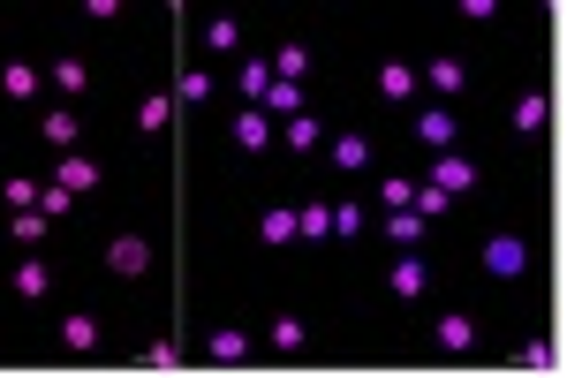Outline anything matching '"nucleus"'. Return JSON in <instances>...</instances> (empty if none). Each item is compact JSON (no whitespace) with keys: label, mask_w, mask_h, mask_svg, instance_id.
Returning a JSON list of instances; mask_svg holds the SVG:
<instances>
[{"label":"nucleus","mask_w":567,"mask_h":378,"mask_svg":"<svg viewBox=\"0 0 567 378\" xmlns=\"http://www.w3.org/2000/svg\"><path fill=\"white\" fill-rule=\"evenodd\" d=\"M38 84H46V69H31V61H0V91H8V99H38Z\"/></svg>","instance_id":"f8f14e48"},{"label":"nucleus","mask_w":567,"mask_h":378,"mask_svg":"<svg viewBox=\"0 0 567 378\" xmlns=\"http://www.w3.org/2000/svg\"><path fill=\"white\" fill-rule=\"evenodd\" d=\"M265 114H273V121H288V114H303V84H288V76H273V84H265Z\"/></svg>","instance_id":"ddd939ff"},{"label":"nucleus","mask_w":567,"mask_h":378,"mask_svg":"<svg viewBox=\"0 0 567 378\" xmlns=\"http://www.w3.org/2000/svg\"><path fill=\"white\" fill-rule=\"evenodd\" d=\"M258 235H265V242H273V250H288V242H295V212H288V205H273V212H258Z\"/></svg>","instance_id":"412c9836"},{"label":"nucleus","mask_w":567,"mask_h":378,"mask_svg":"<svg viewBox=\"0 0 567 378\" xmlns=\"http://www.w3.org/2000/svg\"><path fill=\"white\" fill-rule=\"evenodd\" d=\"M439 348H447V356H469V348H477V318H462V310L439 318Z\"/></svg>","instance_id":"f3484780"},{"label":"nucleus","mask_w":567,"mask_h":378,"mask_svg":"<svg viewBox=\"0 0 567 378\" xmlns=\"http://www.w3.org/2000/svg\"><path fill=\"white\" fill-rule=\"evenodd\" d=\"M416 84H431V91H439V99H454V91H469V61H454V53H439V61H431V69L416 76Z\"/></svg>","instance_id":"6e6552de"},{"label":"nucleus","mask_w":567,"mask_h":378,"mask_svg":"<svg viewBox=\"0 0 567 378\" xmlns=\"http://www.w3.org/2000/svg\"><path fill=\"white\" fill-rule=\"evenodd\" d=\"M144 265H152V242H144V235H114V242H106V273H114V280H137Z\"/></svg>","instance_id":"f03ea898"},{"label":"nucleus","mask_w":567,"mask_h":378,"mask_svg":"<svg viewBox=\"0 0 567 378\" xmlns=\"http://www.w3.org/2000/svg\"><path fill=\"white\" fill-rule=\"evenodd\" d=\"M378 205H386V212H409L416 205V182H409V174H386V182H378Z\"/></svg>","instance_id":"393cba45"},{"label":"nucleus","mask_w":567,"mask_h":378,"mask_svg":"<svg viewBox=\"0 0 567 378\" xmlns=\"http://www.w3.org/2000/svg\"><path fill=\"white\" fill-rule=\"evenodd\" d=\"M205 46H212V53H235V46H242V23H235V16H212V23H205Z\"/></svg>","instance_id":"bb28decb"},{"label":"nucleus","mask_w":567,"mask_h":378,"mask_svg":"<svg viewBox=\"0 0 567 378\" xmlns=\"http://www.w3.org/2000/svg\"><path fill=\"white\" fill-rule=\"evenodd\" d=\"M273 76L303 84V76H310V46H280V53H273Z\"/></svg>","instance_id":"a878e982"},{"label":"nucleus","mask_w":567,"mask_h":378,"mask_svg":"<svg viewBox=\"0 0 567 378\" xmlns=\"http://www.w3.org/2000/svg\"><path fill=\"white\" fill-rule=\"evenodd\" d=\"M386 242L416 250V242H424V212H386Z\"/></svg>","instance_id":"b1692460"},{"label":"nucleus","mask_w":567,"mask_h":378,"mask_svg":"<svg viewBox=\"0 0 567 378\" xmlns=\"http://www.w3.org/2000/svg\"><path fill=\"white\" fill-rule=\"evenodd\" d=\"M378 91H386V99H416L424 84H416V69H409V61H378Z\"/></svg>","instance_id":"dca6fc26"},{"label":"nucleus","mask_w":567,"mask_h":378,"mask_svg":"<svg viewBox=\"0 0 567 378\" xmlns=\"http://www.w3.org/2000/svg\"><path fill=\"white\" fill-rule=\"evenodd\" d=\"M447 205H454L447 189H431V182H416V205H409V212H424V220H439V212H447Z\"/></svg>","instance_id":"c756f323"},{"label":"nucleus","mask_w":567,"mask_h":378,"mask_svg":"<svg viewBox=\"0 0 567 378\" xmlns=\"http://www.w3.org/2000/svg\"><path fill=\"white\" fill-rule=\"evenodd\" d=\"M333 235H363V205H333Z\"/></svg>","instance_id":"72a5a7b5"},{"label":"nucleus","mask_w":567,"mask_h":378,"mask_svg":"<svg viewBox=\"0 0 567 378\" xmlns=\"http://www.w3.org/2000/svg\"><path fill=\"white\" fill-rule=\"evenodd\" d=\"M46 76H53V91H61V99H76V91L91 84V69H84V61H76V53H61V61H53Z\"/></svg>","instance_id":"6ab92c4d"},{"label":"nucleus","mask_w":567,"mask_h":378,"mask_svg":"<svg viewBox=\"0 0 567 378\" xmlns=\"http://www.w3.org/2000/svg\"><path fill=\"white\" fill-rule=\"evenodd\" d=\"M46 227H53L46 212H16V235H23V242H38V235H46Z\"/></svg>","instance_id":"f704fd0d"},{"label":"nucleus","mask_w":567,"mask_h":378,"mask_svg":"<svg viewBox=\"0 0 567 378\" xmlns=\"http://www.w3.org/2000/svg\"><path fill=\"white\" fill-rule=\"evenodd\" d=\"M69 205H76V197H69V189H38V212H46V220H69Z\"/></svg>","instance_id":"2f4dec72"},{"label":"nucleus","mask_w":567,"mask_h":378,"mask_svg":"<svg viewBox=\"0 0 567 378\" xmlns=\"http://www.w3.org/2000/svg\"><path fill=\"white\" fill-rule=\"evenodd\" d=\"M8 288H16L23 303H38V295L53 288V265H46V258H23V265H16V280H8Z\"/></svg>","instance_id":"4468645a"},{"label":"nucleus","mask_w":567,"mask_h":378,"mask_svg":"<svg viewBox=\"0 0 567 378\" xmlns=\"http://www.w3.org/2000/svg\"><path fill=\"white\" fill-rule=\"evenodd\" d=\"M38 189H46V182H31V174H8V182H0V197H8V212H38Z\"/></svg>","instance_id":"5701e85b"},{"label":"nucleus","mask_w":567,"mask_h":378,"mask_svg":"<svg viewBox=\"0 0 567 378\" xmlns=\"http://www.w3.org/2000/svg\"><path fill=\"white\" fill-rule=\"evenodd\" d=\"M454 137H462V121H454L447 106H424V114H416V144H424V152H454Z\"/></svg>","instance_id":"7ed1b4c3"},{"label":"nucleus","mask_w":567,"mask_h":378,"mask_svg":"<svg viewBox=\"0 0 567 378\" xmlns=\"http://www.w3.org/2000/svg\"><path fill=\"white\" fill-rule=\"evenodd\" d=\"M265 84H273V61H242V91H250V99H265Z\"/></svg>","instance_id":"473e14b6"},{"label":"nucleus","mask_w":567,"mask_h":378,"mask_svg":"<svg viewBox=\"0 0 567 378\" xmlns=\"http://www.w3.org/2000/svg\"><path fill=\"white\" fill-rule=\"evenodd\" d=\"M61 348H69V356H91V348H99V318H91V310H69V318H61Z\"/></svg>","instance_id":"9d476101"},{"label":"nucleus","mask_w":567,"mask_h":378,"mask_svg":"<svg viewBox=\"0 0 567 378\" xmlns=\"http://www.w3.org/2000/svg\"><path fill=\"white\" fill-rule=\"evenodd\" d=\"M38 137H46V144H53V159H61V152H76V137H84V121H76L69 106H53V114L38 121Z\"/></svg>","instance_id":"1a4fd4ad"},{"label":"nucleus","mask_w":567,"mask_h":378,"mask_svg":"<svg viewBox=\"0 0 567 378\" xmlns=\"http://www.w3.org/2000/svg\"><path fill=\"white\" fill-rule=\"evenodd\" d=\"M280 144H288V152H318V144H326V129H318L310 114H288V121H280Z\"/></svg>","instance_id":"2eb2a0df"},{"label":"nucleus","mask_w":567,"mask_h":378,"mask_svg":"<svg viewBox=\"0 0 567 378\" xmlns=\"http://www.w3.org/2000/svg\"><path fill=\"white\" fill-rule=\"evenodd\" d=\"M174 99H182V106H205V99H212V76H205V69H189L182 84H174Z\"/></svg>","instance_id":"cd10ccee"},{"label":"nucleus","mask_w":567,"mask_h":378,"mask_svg":"<svg viewBox=\"0 0 567 378\" xmlns=\"http://www.w3.org/2000/svg\"><path fill=\"white\" fill-rule=\"evenodd\" d=\"M545 129V91H522L515 99V137H537Z\"/></svg>","instance_id":"4be33fe9"},{"label":"nucleus","mask_w":567,"mask_h":378,"mask_svg":"<svg viewBox=\"0 0 567 378\" xmlns=\"http://www.w3.org/2000/svg\"><path fill=\"white\" fill-rule=\"evenodd\" d=\"M212 363H242V356H250V333H242V326H212Z\"/></svg>","instance_id":"a211bd4d"},{"label":"nucleus","mask_w":567,"mask_h":378,"mask_svg":"<svg viewBox=\"0 0 567 378\" xmlns=\"http://www.w3.org/2000/svg\"><path fill=\"white\" fill-rule=\"evenodd\" d=\"M424 182L454 197V189H469V182H477V159H462V152H431V174H424Z\"/></svg>","instance_id":"39448f33"},{"label":"nucleus","mask_w":567,"mask_h":378,"mask_svg":"<svg viewBox=\"0 0 567 378\" xmlns=\"http://www.w3.org/2000/svg\"><path fill=\"white\" fill-rule=\"evenodd\" d=\"M424 288H431V265L416 258H394V273H386V295H401V303H424Z\"/></svg>","instance_id":"20e7f679"},{"label":"nucleus","mask_w":567,"mask_h":378,"mask_svg":"<svg viewBox=\"0 0 567 378\" xmlns=\"http://www.w3.org/2000/svg\"><path fill=\"white\" fill-rule=\"evenodd\" d=\"M91 182H99V159L61 152V167H53V189H69V197H76V189H91Z\"/></svg>","instance_id":"9b49d317"},{"label":"nucleus","mask_w":567,"mask_h":378,"mask_svg":"<svg viewBox=\"0 0 567 378\" xmlns=\"http://www.w3.org/2000/svg\"><path fill=\"white\" fill-rule=\"evenodd\" d=\"M167 114H174V99H144V106H137V129H144V137H159V129H167Z\"/></svg>","instance_id":"c85d7f7f"},{"label":"nucleus","mask_w":567,"mask_h":378,"mask_svg":"<svg viewBox=\"0 0 567 378\" xmlns=\"http://www.w3.org/2000/svg\"><path fill=\"white\" fill-rule=\"evenodd\" d=\"M303 341H310V333H303V318H273V348H288V356H295Z\"/></svg>","instance_id":"7c9ffc66"},{"label":"nucleus","mask_w":567,"mask_h":378,"mask_svg":"<svg viewBox=\"0 0 567 378\" xmlns=\"http://www.w3.org/2000/svg\"><path fill=\"white\" fill-rule=\"evenodd\" d=\"M273 137H280V121L265 114V106H242V114H235V144H242V152H265Z\"/></svg>","instance_id":"423d86ee"},{"label":"nucleus","mask_w":567,"mask_h":378,"mask_svg":"<svg viewBox=\"0 0 567 378\" xmlns=\"http://www.w3.org/2000/svg\"><path fill=\"white\" fill-rule=\"evenodd\" d=\"M326 152H333V167H341V174H371V137H363V129H348V137H333L326 144Z\"/></svg>","instance_id":"0eeeda50"},{"label":"nucleus","mask_w":567,"mask_h":378,"mask_svg":"<svg viewBox=\"0 0 567 378\" xmlns=\"http://www.w3.org/2000/svg\"><path fill=\"white\" fill-rule=\"evenodd\" d=\"M484 273H492V280H522V273H530V242H522V235H492V242H484Z\"/></svg>","instance_id":"f257e3e1"},{"label":"nucleus","mask_w":567,"mask_h":378,"mask_svg":"<svg viewBox=\"0 0 567 378\" xmlns=\"http://www.w3.org/2000/svg\"><path fill=\"white\" fill-rule=\"evenodd\" d=\"M333 235V205H303L295 212V242H326Z\"/></svg>","instance_id":"aec40b11"}]
</instances>
